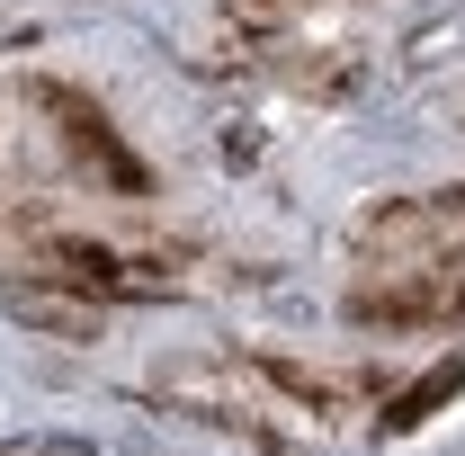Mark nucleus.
Returning <instances> with one entry per match:
<instances>
[{
    "instance_id": "obj_2",
    "label": "nucleus",
    "mask_w": 465,
    "mask_h": 456,
    "mask_svg": "<svg viewBox=\"0 0 465 456\" xmlns=\"http://www.w3.org/2000/svg\"><path fill=\"white\" fill-rule=\"evenodd\" d=\"M45 108H54L63 125H72V144H81V153H99V171H108L116 188H125V197H143V162H134V153H125V144L108 134V116H99V108H81L72 90H45Z\"/></svg>"
},
{
    "instance_id": "obj_4",
    "label": "nucleus",
    "mask_w": 465,
    "mask_h": 456,
    "mask_svg": "<svg viewBox=\"0 0 465 456\" xmlns=\"http://www.w3.org/2000/svg\"><path fill=\"white\" fill-rule=\"evenodd\" d=\"M63 269H72L81 286H108V295H162L153 278H125L116 251H90V242H63Z\"/></svg>"
},
{
    "instance_id": "obj_3",
    "label": "nucleus",
    "mask_w": 465,
    "mask_h": 456,
    "mask_svg": "<svg viewBox=\"0 0 465 456\" xmlns=\"http://www.w3.org/2000/svg\"><path fill=\"white\" fill-rule=\"evenodd\" d=\"M457 394H465V358H448V367H430V376H420L411 394H394V411H385V430H420V421H430L439 402H457Z\"/></svg>"
},
{
    "instance_id": "obj_1",
    "label": "nucleus",
    "mask_w": 465,
    "mask_h": 456,
    "mask_svg": "<svg viewBox=\"0 0 465 456\" xmlns=\"http://www.w3.org/2000/svg\"><path fill=\"white\" fill-rule=\"evenodd\" d=\"M349 313H358V322H385V332L457 322V313H465V269H430V278H411V286H376V295H358Z\"/></svg>"
}]
</instances>
